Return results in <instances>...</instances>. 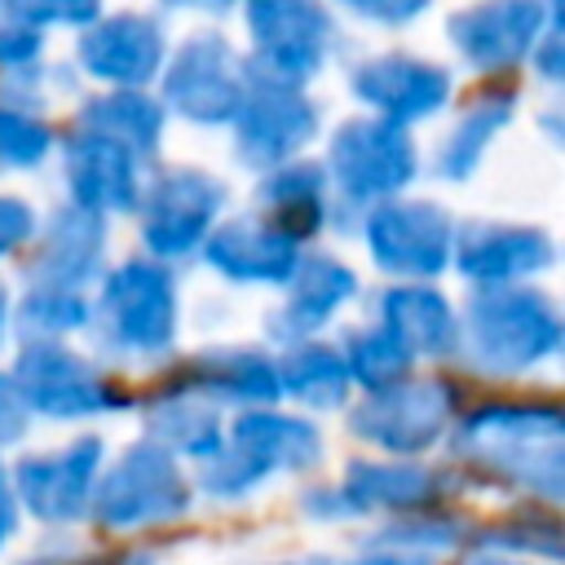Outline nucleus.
<instances>
[{
  "label": "nucleus",
  "mask_w": 565,
  "mask_h": 565,
  "mask_svg": "<svg viewBox=\"0 0 565 565\" xmlns=\"http://www.w3.org/2000/svg\"><path fill=\"white\" fill-rule=\"evenodd\" d=\"M561 433H565V419L556 406L499 402L459 419L455 455H463L472 468H486L490 477H503L512 486L539 490L543 499H556L565 486Z\"/></svg>",
  "instance_id": "obj_1"
},
{
  "label": "nucleus",
  "mask_w": 565,
  "mask_h": 565,
  "mask_svg": "<svg viewBox=\"0 0 565 565\" xmlns=\"http://www.w3.org/2000/svg\"><path fill=\"white\" fill-rule=\"evenodd\" d=\"M97 260H102V221H97V212H88V207L71 212L66 207L49 225V234H44L35 260H31V278L44 282V287H79L84 278L97 274Z\"/></svg>",
  "instance_id": "obj_17"
},
{
  "label": "nucleus",
  "mask_w": 565,
  "mask_h": 565,
  "mask_svg": "<svg viewBox=\"0 0 565 565\" xmlns=\"http://www.w3.org/2000/svg\"><path fill=\"white\" fill-rule=\"evenodd\" d=\"M234 446L256 455L269 472L274 468H309L322 455V437L313 424L291 419V415H269V411H243L234 419Z\"/></svg>",
  "instance_id": "obj_19"
},
{
  "label": "nucleus",
  "mask_w": 565,
  "mask_h": 565,
  "mask_svg": "<svg viewBox=\"0 0 565 565\" xmlns=\"http://www.w3.org/2000/svg\"><path fill=\"white\" fill-rule=\"evenodd\" d=\"M468 565H521V561H508V556H481V561H468Z\"/></svg>",
  "instance_id": "obj_35"
},
{
  "label": "nucleus",
  "mask_w": 565,
  "mask_h": 565,
  "mask_svg": "<svg viewBox=\"0 0 565 565\" xmlns=\"http://www.w3.org/2000/svg\"><path fill=\"white\" fill-rule=\"evenodd\" d=\"M274 371H278V388L287 397H296L305 406H318V411L340 406L349 397V384H353L349 366H344V353H335L327 344H296L274 362Z\"/></svg>",
  "instance_id": "obj_21"
},
{
  "label": "nucleus",
  "mask_w": 565,
  "mask_h": 565,
  "mask_svg": "<svg viewBox=\"0 0 565 565\" xmlns=\"http://www.w3.org/2000/svg\"><path fill=\"white\" fill-rule=\"evenodd\" d=\"M441 494V472L424 463H402V459H353L344 468V490L340 508L344 512H366V508H388V512H411L424 508Z\"/></svg>",
  "instance_id": "obj_16"
},
{
  "label": "nucleus",
  "mask_w": 565,
  "mask_h": 565,
  "mask_svg": "<svg viewBox=\"0 0 565 565\" xmlns=\"http://www.w3.org/2000/svg\"><path fill=\"white\" fill-rule=\"evenodd\" d=\"M305 565H327V561H305Z\"/></svg>",
  "instance_id": "obj_37"
},
{
  "label": "nucleus",
  "mask_w": 565,
  "mask_h": 565,
  "mask_svg": "<svg viewBox=\"0 0 565 565\" xmlns=\"http://www.w3.org/2000/svg\"><path fill=\"white\" fill-rule=\"evenodd\" d=\"M9 384L26 411L57 415V419L97 415V411H115L128 402L124 393H115V384L97 375V366H88L79 353L53 340H26L9 371Z\"/></svg>",
  "instance_id": "obj_5"
},
{
  "label": "nucleus",
  "mask_w": 565,
  "mask_h": 565,
  "mask_svg": "<svg viewBox=\"0 0 565 565\" xmlns=\"http://www.w3.org/2000/svg\"><path fill=\"white\" fill-rule=\"evenodd\" d=\"M66 177H71V190H75L79 207H88V212L132 203V159L110 137H84L71 150Z\"/></svg>",
  "instance_id": "obj_18"
},
{
  "label": "nucleus",
  "mask_w": 565,
  "mask_h": 565,
  "mask_svg": "<svg viewBox=\"0 0 565 565\" xmlns=\"http://www.w3.org/2000/svg\"><path fill=\"white\" fill-rule=\"evenodd\" d=\"M181 384L199 397H221V402H252L265 406L274 402L278 388V371L265 353L256 349H203L190 362H181Z\"/></svg>",
  "instance_id": "obj_14"
},
{
  "label": "nucleus",
  "mask_w": 565,
  "mask_h": 565,
  "mask_svg": "<svg viewBox=\"0 0 565 565\" xmlns=\"http://www.w3.org/2000/svg\"><path fill=\"white\" fill-rule=\"evenodd\" d=\"M380 322L406 344L411 358H446L459 344V318L441 291L424 282L388 287L380 300Z\"/></svg>",
  "instance_id": "obj_15"
},
{
  "label": "nucleus",
  "mask_w": 565,
  "mask_h": 565,
  "mask_svg": "<svg viewBox=\"0 0 565 565\" xmlns=\"http://www.w3.org/2000/svg\"><path fill=\"white\" fill-rule=\"evenodd\" d=\"M26 234H31V212L18 199H0V256L26 243Z\"/></svg>",
  "instance_id": "obj_30"
},
{
  "label": "nucleus",
  "mask_w": 565,
  "mask_h": 565,
  "mask_svg": "<svg viewBox=\"0 0 565 565\" xmlns=\"http://www.w3.org/2000/svg\"><path fill=\"white\" fill-rule=\"evenodd\" d=\"M49 137L40 124L18 119V115H0V159L4 163H35L44 154Z\"/></svg>",
  "instance_id": "obj_29"
},
{
  "label": "nucleus",
  "mask_w": 565,
  "mask_h": 565,
  "mask_svg": "<svg viewBox=\"0 0 565 565\" xmlns=\"http://www.w3.org/2000/svg\"><path fill=\"white\" fill-rule=\"evenodd\" d=\"M4 309H9V300H4V287H0V335H4Z\"/></svg>",
  "instance_id": "obj_36"
},
{
  "label": "nucleus",
  "mask_w": 565,
  "mask_h": 565,
  "mask_svg": "<svg viewBox=\"0 0 565 565\" xmlns=\"http://www.w3.org/2000/svg\"><path fill=\"white\" fill-rule=\"evenodd\" d=\"M331 163L349 194H388L411 177L415 154L411 141L388 124H349L335 137Z\"/></svg>",
  "instance_id": "obj_11"
},
{
  "label": "nucleus",
  "mask_w": 565,
  "mask_h": 565,
  "mask_svg": "<svg viewBox=\"0 0 565 565\" xmlns=\"http://www.w3.org/2000/svg\"><path fill=\"white\" fill-rule=\"evenodd\" d=\"M88 322V305L79 296V287H35L22 305H18V331L22 340H53L62 331H75Z\"/></svg>",
  "instance_id": "obj_26"
},
{
  "label": "nucleus",
  "mask_w": 565,
  "mask_h": 565,
  "mask_svg": "<svg viewBox=\"0 0 565 565\" xmlns=\"http://www.w3.org/2000/svg\"><path fill=\"white\" fill-rule=\"evenodd\" d=\"M102 331L128 353H163L177 335V291L168 269L150 260L119 265L102 287Z\"/></svg>",
  "instance_id": "obj_6"
},
{
  "label": "nucleus",
  "mask_w": 565,
  "mask_h": 565,
  "mask_svg": "<svg viewBox=\"0 0 565 565\" xmlns=\"http://www.w3.org/2000/svg\"><path fill=\"white\" fill-rule=\"evenodd\" d=\"M411 362H415V358L406 353V344H402L384 322L362 327V331L349 335L344 366H349V380H358L362 388H384V384L402 380V375L411 371Z\"/></svg>",
  "instance_id": "obj_25"
},
{
  "label": "nucleus",
  "mask_w": 565,
  "mask_h": 565,
  "mask_svg": "<svg viewBox=\"0 0 565 565\" xmlns=\"http://www.w3.org/2000/svg\"><path fill=\"white\" fill-rule=\"evenodd\" d=\"M150 441L168 446L172 455H190V459H207L216 446H221V424H216V411L190 393V388H163L150 411Z\"/></svg>",
  "instance_id": "obj_20"
},
{
  "label": "nucleus",
  "mask_w": 565,
  "mask_h": 565,
  "mask_svg": "<svg viewBox=\"0 0 565 565\" xmlns=\"http://www.w3.org/2000/svg\"><path fill=\"white\" fill-rule=\"evenodd\" d=\"M468 344L494 371H521L561 344L556 305L534 287L486 282L468 300Z\"/></svg>",
  "instance_id": "obj_2"
},
{
  "label": "nucleus",
  "mask_w": 565,
  "mask_h": 565,
  "mask_svg": "<svg viewBox=\"0 0 565 565\" xmlns=\"http://www.w3.org/2000/svg\"><path fill=\"white\" fill-rule=\"evenodd\" d=\"M88 119H97L102 137H110V141H124V137H128V146H150V141H154V128H159L154 110H150L146 102H137V97L102 102Z\"/></svg>",
  "instance_id": "obj_28"
},
{
  "label": "nucleus",
  "mask_w": 565,
  "mask_h": 565,
  "mask_svg": "<svg viewBox=\"0 0 565 565\" xmlns=\"http://www.w3.org/2000/svg\"><path fill=\"white\" fill-rule=\"evenodd\" d=\"M93 516L106 530H132V525H154L177 516L190 503V486L172 459L168 446L159 441H137L124 450L106 477L93 481Z\"/></svg>",
  "instance_id": "obj_3"
},
{
  "label": "nucleus",
  "mask_w": 565,
  "mask_h": 565,
  "mask_svg": "<svg viewBox=\"0 0 565 565\" xmlns=\"http://www.w3.org/2000/svg\"><path fill=\"white\" fill-rule=\"evenodd\" d=\"M450 221L433 203H384L371 225V252L375 265L402 278H433L450 260Z\"/></svg>",
  "instance_id": "obj_7"
},
{
  "label": "nucleus",
  "mask_w": 565,
  "mask_h": 565,
  "mask_svg": "<svg viewBox=\"0 0 565 565\" xmlns=\"http://www.w3.org/2000/svg\"><path fill=\"white\" fill-rule=\"evenodd\" d=\"M97 463H102V441L97 437H79L57 455H31L18 463L13 481L22 503L40 516V521H71L84 512L93 481H97Z\"/></svg>",
  "instance_id": "obj_8"
},
{
  "label": "nucleus",
  "mask_w": 565,
  "mask_h": 565,
  "mask_svg": "<svg viewBox=\"0 0 565 565\" xmlns=\"http://www.w3.org/2000/svg\"><path fill=\"white\" fill-rule=\"evenodd\" d=\"M207 260L238 282H287L300 247L269 221H230L207 238Z\"/></svg>",
  "instance_id": "obj_12"
},
{
  "label": "nucleus",
  "mask_w": 565,
  "mask_h": 565,
  "mask_svg": "<svg viewBox=\"0 0 565 565\" xmlns=\"http://www.w3.org/2000/svg\"><path fill=\"white\" fill-rule=\"evenodd\" d=\"M287 287H291V296L269 318V335L274 340H305L353 296L358 278H353V269H344L331 256H300L296 269L287 274Z\"/></svg>",
  "instance_id": "obj_13"
},
{
  "label": "nucleus",
  "mask_w": 565,
  "mask_h": 565,
  "mask_svg": "<svg viewBox=\"0 0 565 565\" xmlns=\"http://www.w3.org/2000/svg\"><path fill=\"white\" fill-rule=\"evenodd\" d=\"M309 132V110L300 102H256L243 115V154H252L256 163H274L287 150H296Z\"/></svg>",
  "instance_id": "obj_23"
},
{
  "label": "nucleus",
  "mask_w": 565,
  "mask_h": 565,
  "mask_svg": "<svg viewBox=\"0 0 565 565\" xmlns=\"http://www.w3.org/2000/svg\"><path fill=\"white\" fill-rule=\"evenodd\" d=\"M260 477H269V468L256 459V455H247L243 446H230V450H212L207 459H203V490H212V494H243L247 486H256Z\"/></svg>",
  "instance_id": "obj_27"
},
{
  "label": "nucleus",
  "mask_w": 565,
  "mask_h": 565,
  "mask_svg": "<svg viewBox=\"0 0 565 565\" xmlns=\"http://www.w3.org/2000/svg\"><path fill=\"white\" fill-rule=\"evenodd\" d=\"M26 428V406L18 402L9 375H0V441H13Z\"/></svg>",
  "instance_id": "obj_31"
},
{
  "label": "nucleus",
  "mask_w": 565,
  "mask_h": 565,
  "mask_svg": "<svg viewBox=\"0 0 565 565\" xmlns=\"http://www.w3.org/2000/svg\"><path fill=\"white\" fill-rule=\"evenodd\" d=\"M362 93L380 102L393 115H424L441 102L446 79L428 66H406V62H380L362 75Z\"/></svg>",
  "instance_id": "obj_22"
},
{
  "label": "nucleus",
  "mask_w": 565,
  "mask_h": 565,
  "mask_svg": "<svg viewBox=\"0 0 565 565\" xmlns=\"http://www.w3.org/2000/svg\"><path fill=\"white\" fill-rule=\"evenodd\" d=\"M18 525V508H13V494H9V481H4V468H0V543L13 534Z\"/></svg>",
  "instance_id": "obj_33"
},
{
  "label": "nucleus",
  "mask_w": 565,
  "mask_h": 565,
  "mask_svg": "<svg viewBox=\"0 0 565 565\" xmlns=\"http://www.w3.org/2000/svg\"><path fill=\"white\" fill-rule=\"evenodd\" d=\"M221 203V190L203 181L199 172H172L163 177L146 199V243L159 256H185L212 225V212Z\"/></svg>",
  "instance_id": "obj_10"
},
{
  "label": "nucleus",
  "mask_w": 565,
  "mask_h": 565,
  "mask_svg": "<svg viewBox=\"0 0 565 565\" xmlns=\"http://www.w3.org/2000/svg\"><path fill=\"white\" fill-rule=\"evenodd\" d=\"M455 411H459V397L450 384L402 375L384 388H366V397L349 411V428L393 455H419L441 437Z\"/></svg>",
  "instance_id": "obj_4"
},
{
  "label": "nucleus",
  "mask_w": 565,
  "mask_h": 565,
  "mask_svg": "<svg viewBox=\"0 0 565 565\" xmlns=\"http://www.w3.org/2000/svg\"><path fill=\"white\" fill-rule=\"evenodd\" d=\"M450 252L459 274H468L472 282H512L525 274H539L543 265H552V243L539 230L525 225H463L459 234H450Z\"/></svg>",
  "instance_id": "obj_9"
},
{
  "label": "nucleus",
  "mask_w": 565,
  "mask_h": 565,
  "mask_svg": "<svg viewBox=\"0 0 565 565\" xmlns=\"http://www.w3.org/2000/svg\"><path fill=\"white\" fill-rule=\"evenodd\" d=\"M358 565H428L419 552H380V556H366Z\"/></svg>",
  "instance_id": "obj_34"
},
{
  "label": "nucleus",
  "mask_w": 565,
  "mask_h": 565,
  "mask_svg": "<svg viewBox=\"0 0 565 565\" xmlns=\"http://www.w3.org/2000/svg\"><path fill=\"white\" fill-rule=\"evenodd\" d=\"M146 556H66V561H26V565H137Z\"/></svg>",
  "instance_id": "obj_32"
},
{
  "label": "nucleus",
  "mask_w": 565,
  "mask_h": 565,
  "mask_svg": "<svg viewBox=\"0 0 565 565\" xmlns=\"http://www.w3.org/2000/svg\"><path fill=\"white\" fill-rule=\"evenodd\" d=\"M265 203H269V225H278L282 234H291L296 243L305 234H313L322 225V172L318 168H291L278 172L265 185Z\"/></svg>",
  "instance_id": "obj_24"
}]
</instances>
